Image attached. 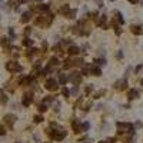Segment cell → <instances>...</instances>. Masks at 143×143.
I'll list each match as a JSON object with an SVG mask.
<instances>
[{"mask_svg":"<svg viewBox=\"0 0 143 143\" xmlns=\"http://www.w3.org/2000/svg\"><path fill=\"white\" fill-rule=\"evenodd\" d=\"M6 69L9 72H11V73H14V72H20L21 66L19 63H16V62H7V63H6Z\"/></svg>","mask_w":143,"mask_h":143,"instance_id":"6da1fadb","label":"cell"},{"mask_svg":"<svg viewBox=\"0 0 143 143\" xmlns=\"http://www.w3.org/2000/svg\"><path fill=\"white\" fill-rule=\"evenodd\" d=\"M117 129H119V130H122V132H132L133 125H130V123H120V122H119V123H117Z\"/></svg>","mask_w":143,"mask_h":143,"instance_id":"7a4b0ae2","label":"cell"},{"mask_svg":"<svg viewBox=\"0 0 143 143\" xmlns=\"http://www.w3.org/2000/svg\"><path fill=\"white\" fill-rule=\"evenodd\" d=\"M46 89L47 90H57V82L56 80H53V79H49L46 82Z\"/></svg>","mask_w":143,"mask_h":143,"instance_id":"3957f363","label":"cell"},{"mask_svg":"<svg viewBox=\"0 0 143 143\" xmlns=\"http://www.w3.org/2000/svg\"><path fill=\"white\" fill-rule=\"evenodd\" d=\"M14 120H16V116H14V114H6V116H4V123H6L9 127L13 126Z\"/></svg>","mask_w":143,"mask_h":143,"instance_id":"277c9868","label":"cell"},{"mask_svg":"<svg viewBox=\"0 0 143 143\" xmlns=\"http://www.w3.org/2000/svg\"><path fill=\"white\" fill-rule=\"evenodd\" d=\"M64 136H66V132H53L52 133V137L54 140H62Z\"/></svg>","mask_w":143,"mask_h":143,"instance_id":"5b68a950","label":"cell"},{"mask_svg":"<svg viewBox=\"0 0 143 143\" xmlns=\"http://www.w3.org/2000/svg\"><path fill=\"white\" fill-rule=\"evenodd\" d=\"M70 80L75 83V85H79V83L82 82V76L79 75V73H73V76L70 77Z\"/></svg>","mask_w":143,"mask_h":143,"instance_id":"8992f818","label":"cell"},{"mask_svg":"<svg viewBox=\"0 0 143 143\" xmlns=\"http://www.w3.org/2000/svg\"><path fill=\"white\" fill-rule=\"evenodd\" d=\"M72 126H73V129L76 130V133H80V132H82V123H80L79 120L73 122V125H72Z\"/></svg>","mask_w":143,"mask_h":143,"instance_id":"52a82bcc","label":"cell"},{"mask_svg":"<svg viewBox=\"0 0 143 143\" xmlns=\"http://www.w3.org/2000/svg\"><path fill=\"white\" fill-rule=\"evenodd\" d=\"M132 32L135 34H142L143 33V26H132Z\"/></svg>","mask_w":143,"mask_h":143,"instance_id":"ba28073f","label":"cell"},{"mask_svg":"<svg viewBox=\"0 0 143 143\" xmlns=\"http://www.w3.org/2000/svg\"><path fill=\"white\" fill-rule=\"evenodd\" d=\"M30 17H32L30 11H26V13H23V16H21V21H23V23H26V21L30 20Z\"/></svg>","mask_w":143,"mask_h":143,"instance_id":"9c48e42d","label":"cell"},{"mask_svg":"<svg viewBox=\"0 0 143 143\" xmlns=\"http://www.w3.org/2000/svg\"><path fill=\"white\" fill-rule=\"evenodd\" d=\"M137 96H139L137 90H130V92H129V99H130V100H132V99H136Z\"/></svg>","mask_w":143,"mask_h":143,"instance_id":"30bf717a","label":"cell"},{"mask_svg":"<svg viewBox=\"0 0 143 143\" xmlns=\"http://www.w3.org/2000/svg\"><path fill=\"white\" fill-rule=\"evenodd\" d=\"M79 53V47L77 46H72L70 49H69V54H73V56H75V54H77Z\"/></svg>","mask_w":143,"mask_h":143,"instance_id":"8fae6325","label":"cell"},{"mask_svg":"<svg viewBox=\"0 0 143 143\" xmlns=\"http://www.w3.org/2000/svg\"><path fill=\"white\" fill-rule=\"evenodd\" d=\"M30 103H32V97H30V96H25V97H23V104H25V106H30Z\"/></svg>","mask_w":143,"mask_h":143,"instance_id":"7c38bea8","label":"cell"},{"mask_svg":"<svg viewBox=\"0 0 143 143\" xmlns=\"http://www.w3.org/2000/svg\"><path fill=\"white\" fill-rule=\"evenodd\" d=\"M117 89L119 90H125L126 89V80H122V82L117 83Z\"/></svg>","mask_w":143,"mask_h":143,"instance_id":"4fadbf2b","label":"cell"},{"mask_svg":"<svg viewBox=\"0 0 143 143\" xmlns=\"http://www.w3.org/2000/svg\"><path fill=\"white\" fill-rule=\"evenodd\" d=\"M69 80V76H66V75H60V79H59V82L62 83V85H64V83Z\"/></svg>","mask_w":143,"mask_h":143,"instance_id":"5bb4252c","label":"cell"},{"mask_svg":"<svg viewBox=\"0 0 143 143\" xmlns=\"http://www.w3.org/2000/svg\"><path fill=\"white\" fill-rule=\"evenodd\" d=\"M39 10H42V11H46V10H49V6L47 4H39V7H37Z\"/></svg>","mask_w":143,"mask_h":143,"instance_id":"9a60e30c","label":"cell"},{"mask_svg":"<svg viewBox=\"0 0 143 143\" xmlns=\"http://www.w3.org/2000/svg\"><path fill=\"white\" fill-rule=\"evenodd\" d=\"M92 72H93V75H96V76H100V75H102L100 69H97V67H93V69H92Z\"/></svg>","mask_w":143,"mask_h":143,"instance_id":"2e32d148","label":"cell"},{"mask_svg":"<svg viewBox=\"0 0 143 143\" xmlns=\"http://www.w3.org/2000/svg\"><path fill=\"white\" fill-rule=\"evenodd\" d=\"M6 102H7V97L4 96L2 92H0V103H6Z\"/></svg>","mask_w":143,"mask_h":143,"instance_id":"e0dca14e","label":"cell"},{"mask_svg":"<svg viewBox=\"0 0 143 143\" xmlns=\"http://www.w3.org/2000/svg\"><path fill=\"white\" fill-rule=\"evenodd\" d=\"M32 40H29V39H25L23 40V44H25V46H32Z\"/></svg>","mask_w":143,"mask_h":143,"instance_id":"ac0fdd59","label":"cell"},{"mask_svg":"<svg viewBox=\"0 0 143 143\" xmlns=\"http://www.w3.org/2000/svg\"><path fill=\"white\" fill-rule=\"evenodd\" d=\"M54 64H57V59L56 57H52L50 59V66H54Z\"/></svg>","mask_w":143,"mask_h":143,"instance_id":"d6986e66","label":"cell"},{"mask_svg":"<svg viewBox=\"0 0 143 143\" xmlns=\"http://www.w3.org/2000/svg\"><path fill=\"white\" fill-rule=\"evenodd\" d=\"M62 93H63V96H64V97H67V96H69V90L66 89V87H63V89H62Z\"/></svg>","mask_w":143,"mask_h":143,"instance_id":"ffe728a7","label":"cell"},{"mask_svg":"<svg viewBox=\"0 0 143 143\" xmlns=\"http://www.w3.org/2000/svg\"><path fill=\"white\" fill-rule=\"evenodd\" d=\"M34 122L36 123H40V122H43V117L42 116H34Z\"/></svg>","mask_w":143,"mask_h":143,"instance_id":"44dd1931","label":"cell"},{"mask_svg":"<svg viewBox=\"0 0 143 143\" xmlns=\"http://www.w3.org/2000/svg\"><path fill=\"white\" fill-rule=\"evenodd\" d=\"M69 10H70V9H69L67 6H64V7H62V9H60L62 13H69Z\"/></svg>","mask_w":143,"mask_h":143,"instance_id":"7402d4cb","label":"cell"},{"mask_svg":"<svg viewBox=\"0 0 143 143\" xmlns=\"http://www.w3.org/2000/svg\"><path fill=\"white\" fill-rule=\"evenodd\" d=\"M3 135H6V130H4L3 126H0V136H3Z\"/></svg>","mask_w":143,"mask_h":143,"instance_id":"603a6c76","label":"cell"},{"mask_svg":"<svg viewBox=\"0 0 143 143\" xmlns=\"http://www.w3.org/2000/svg\"><path fill=\"white\" fill-rule=\"evenodd\" d=\"M39 110L40 112H44V110H46V104H40V106H39Z\"/></svg>","mask_w":143,"mask_h":143,"instance_id":"cb8c5ba5","label":"cell"},{"mask_svg":"<svg viewBox=\"0 0 143 143\" xmlns=\"http://www.w3.org/2000/svg\"><path fill=\"white\" fill-rule=\"evenodd\" d=\"M96 63H97V64H106V62L102 59V60H96Z\"/></svg>","mask_w":143,"mask_h":143,"instance_id":"d4e9b609","label":"cell"},{"mask_svg":"<svg viewBox=\"0 0 143 143\" xmlns=\"http://www.w3.org/2000/svg\"><path fill=\"white\" fill-rule=\"evenodd\" d=\"M92 92V86H89V87H86V93H90Z\"/></svg>","mask_w":143,"mask_h":143,"instance_id":"484cf974","label":"cell"},{"mask_svg":"<svg viewBox=\"0 0 143 143\" xmlns=\"http://www.w3.org/2000/svg\"><path fill=\"white\" fill-rule=\"evenodd\" d=\"M142 67H143L142 64H140V66H137V67H136V72H140V70H142Z\"/></svg>","mask_w":143,"mask_h":143,"instance_id":"4316f807","label":"cell"},{"mask_svg":"<svg viewBox=\"0 0 143 143\" xmlns=\"http://www.w3.org/2000/svg\"><path fill=\"white\" fill-rule=\"evenodd\" d=\"M129 2H130V3H137L139 0H129Z\"/></svg>","mask_w":143,"mask_h":143,"instance_id":"83f0119b","label":"cell"},{"mask_svg":"<svg viewBox=\"0 0 143 143\" xmlns=\"http://www.w3.org/2000/svg\"><path fill=\"white\" fill-rule=\"evenodd\" d=\"M19 2H20V3H25V2H26V0H19Z\"/></svg>","mask_w":143,"mask_h":143,"instance_id":"f1b7e54d","label":"cell"},{"mask_svg":"<svg viewBox=\"0 0 143 143\" xmlns=\"http://www.w3.org/2000/svg\"><path fill=\"white\" fill-rule=\"evenodd\" d=\"M142 85H143V79H142Z\"/></svg>","mask_w":143,"mask_h":143,"instance_id":"f546056e","label":"cell"},{"mask_svg":"<svg viewBox=\"0 0 143 143\" xmlns=\"http://www.w3.org/2000/svg\"><path fill=\"white\" fill-rule=\"evenodd\" d=\"M100 143H106V142H100Z\"/></svg>","mask_w":143,"mask_h":143,"instance_id":"4dcf8cb0","label":"cell"},{"mask_svg":"<svg viewBox=\"0 0 143 143\" xmlns=\"http://www.w3.org/2000/svg\"><path fill=\"white\" fill-rule=\"evenodd\" d=\"M86 143H89V142H86Z\"/></svg>","mask_w":143,"mask_h":143,"instance_id":"1f68e13d","label":"cell"},{"mask_svg":"<svg viewBox=\"0 0 143 143\" xmlns=\"http://www.w3.org/2000/svg\"><path fill=\"white\" fill-rule=\"evenodd\" d=\"M112 2H113V0H112Z\"/></svg>","mask_w":143,"mask_h":143,"instance_id":"d6a6232c","label":"cell"}]
</instances>
